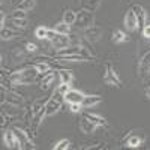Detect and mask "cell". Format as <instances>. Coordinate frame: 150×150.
Returning <instances> with one entry per match:
<instances>
[{
	"instance_id": "34",
	"label": "cell",
	"mask_w": 150,
	"mask_h": 150,
	"mask_svg": "<svg viewBox=\"0 0 150 150\" xmlns=\"http://www.w3.org/2000/svg\"><path fill=\"white\" fill-rule=\"evenodd\" d=\"M26 50H27V53H36L38 51V47L32 42H27L26 44Z\"/></svg>"
},
{
	"instance_id": "19",
	"label": "cell",
	"mask_w": 150,
	"mask_h": 150,
	"mask_svg": "<svg viewBox=\"0 0 150 150\" xmlns=\"http://www.w3.org/2000/svg\"><path fill=\"white\" fill-rule=\"evenodd\" d=\"M27 24H29L27 18H9V26L8 27L17 29V30H23V29L27 27Z\"/></svg>"
},
{
	"instance_id": "27",
	"label": "cell",
	"mask_w": 150,
	"mask_h": 150,
	"mask_svg": "<svg viewBox=\"0 0 150 150\" xmlns=\"http://www.w3.org/2000/svg\"><path fill=\"white\" fill-rule=\"evenodd\" d=\"M27 56V50H21V48H15L14 53H12V57H14L15 62H23Z\"/></svg>"
},
{
	"instance_id": "33",
	"label": "cell",
	"mask_w": 150,
	"mask_h": 150,
	"mask_svg": "<svg viewBox=\"0 0 150 150\" xmlns=\"http://www.w3.org/2000/svg\"><path fill=\"white\" fill-rule=\"evenodd\" d=\"M141 33H143V36L146 38V39H147V41L150 39V23H146V26L143 27V30H141Z\"/></svg>"
},
{
	"instance_id": "22",
	"label": "cell",
	"mask_w": 150,
	"mask_h": 150,
	"mask_svg": "<svg viewBox=\"0 0 150 150\" xmlns=\"http://www.w3.org/2000/svg\"><path fill=\"white\" fill-rule=\"evenodd\" d=\"M101 2H102V0H81V6H83V9H86V11L95 12V11L99 8Z\"/></svg>"
},
{
	"instance_id": "6",
	"label": "cell",
	"mask_w": 150,
	"mask_h": 150,
	"mask_svg": "<svg viewBox=\"0 0 150 150\" xmlns=\"http://www.w3.org/2000/svg\"><path fill=\"white\" fill-rule=\"evenodd\" d=\"M101 36H102V29L99 26H95V24L84 30V39L87 42H90V44L98 42L99 39H101Z\"/></svg>"
},
{
	"instance_id": "4",
	"label": "cell",
	"mask_w": 150,
	"mask_h": 150,
	"mask_svg": "<svg viewBox=\"0 0 150 150\" xmlns=\"http://www.w3.org/2000/svg\"><path fill=\"white\" fill-rule=\"evenodd\" d=\"M12 131L17 135V140H18V144H20L18 149H21V150H35L36 149V146L33 144V141L30 140V137L26 131H23L20 128H14Z\"/></svg>"
},
{
	"instance_id": "20",
	"label": "cell",
	"mask_w": 150,
	"mask_h": 150,
	"mask_svg": "<svg viewBox=\"0 0 150 150\" xmlns=\"http://www.w3.org/2000/svg\"><path fill=\"white\" fill-rule=\"evenodd\" d=\"M128 41H129L128 35L122 30H114L111 33V42L112 44H123V42H128Z\"/></svg>"
},
{
	"instance_id": "24",
	"label": "cell",
	"mask_w": 150,
	"mask_h": 150,
	"mask_svg": "<svg viewBox=\"0 0 150 150\" xmlns=\"http://www.w3.org/2000/svg\"><path fill=\"white\" fill-rule=\"evenodd\" d=\"M63 21L66 24H69V26H72V24H75V21H77V12H74L71 9H66L63 12Z\"/></svg>"
},
{
	"instance_id": "21",
	"label": "cell",
	"mask_w": 150,
	"mask_h": 150,
	"mask_svg": "<svg viewBox=\"0 0 150 150\" xmlns=\"http://www.w3.org/2000/svg\"><path fill=\"white\" fill-rule=\"evenodd\" d=\"M83 116L87 117L89 120H92L95 125H98V126H105V125H107V120H105L102 116H99V114H93V112H84Z\"/></svg>"
},
{
	"instance_id": "17",
	"label": "cell",
	"mask_w": 150,
	"mask_h": 150,
	"mask_svg": "<svg viewBox=\"0 0 150 150\" xmlns=\"http://www.w3.org/2000/svg\"><path fill=\"white\" fill-rule=\"evenodd\" d=\"M5 144H6V147H9V149L20 147L18 140H17V135H15V132L12 131V129L5 132Z\"/></svg>"
},
{
	"instance_id": "9",
	"label": "cell",
	"mask_w": 150,
	"mask_h": 150,
	"mask_svg": "<svg viewBox=\"0 0 150 150\" xmlns=\"http://www.w3.org/2000/svg\"><path fill=\"white\" fill-rule=\"evenodd\" d=\"M132 11L135 12V17H137V21H138V30H143V27L146 26L147 23V12L143 6L140 5H135L132 6Z\"/></svg>"
},
{
	"instance_id": "8",
	"label": "cell",
	"mask_w": 150,
	"mask_h": 150,
	"mask_svg": "<svg viewBox=\"0 0 150 150\" xmlns=\"http://www.w3.org/2000/svg\"><path fill=\"white\" fill-rule=\"evenodd\" d=\"M149 74H150V51L146 53L138 62V77L144 78Z\"/></svg>"
},
{
	"instance_id": "25",
	"label": "cell",
	"mask_w": 150,
	"mask_h": 150,
	"mask_svg": "<svg viewBox=\"0 0 150 150\" xmlns=\"http://www.w3.org/2000/svg\"><path fill=\"white\" fill-rule=\"evenodd\" d=\"M33 66L38 69V72L41 75L51 71V63H48V62H36V63H33Z\"/></svg>"
},
{
	"instance_id": "10",
	"label": "cell",
	"mask_w": 150,
	"mask_h": 150,
	"mask_svg": "<svg viewBox=\"0 0 150 150\" xmlns=\"http://www.w3.org/2000/svg\"><path fill=\"white\" fill-rule=\"evenodd\" d=\"M51 45H53V48H56V51L57 50H62V48H66L68 45H71V38L68 35L57 33L54 36V39L51 41Z\"/></svg>"
},
{
	"instance_id": "12",
	"label": "cell",
	"mask_w": 150,
	"mask_h": 150,
	"mask_svg": "<svg viewBox=\"0 0 150 150\" xmlns=\"http://www.w3.org/2000/svg\"><path fill=\"white\" fill-rule=\"evenodd\" d=\"M84 93L83 92H78V90H69L66 95H65V102L68 104H81L83 99H84Z\"/></svg>"
},
{
	"instance_id": "31",
	"label": "cell",
	"mask_w": 150,
	"mask_h": 150,
	"mask_svg": "<svg viewBox=\"0 0 150 150\" xmlns=\"http://www.w3.org/2000/svg\"><path fill=\"white\" fill-rule=\"evenodd\" d=\"M69 147H71V141L66 140V138L60 140L57 144H54V149H56V150H66V149H69Z\"/></svg>"
},
{
	"instance_id": "13",
	"label": "cell",
	"mask_w": 150,
	"mask_h": 150,
	"mask_svg": "<svg viewBox=\"0 0 150 150\" xmlns=\"http://www.w3.org/2000/svg\"><path fill=\"white\" fill-rule=\"evenodd\" d=\"M54 80H56V74L50 71V72H47V74L41 75L39 87H41L42 90H47V89H50V87H51V84L54 83Z\"/></svg>"
},
{
	"instance_id": "15",
	"label": "cell",
	"mask_w": 150,
	"mask_h": 150,
	"mask_svg": "<svg viewBox=\"0 0 150 150\" xmlns=\"http://www.w3.org/2000/svg\"><path fill=\"white\" fill-rule=\"evenodd\" d=\"M20 33H21V30L12 29V27H3V29H0V38H2L3 41L14 39V38L20 36Z\"/></svg>"
},
{
	"instance_id": "39",
	"label": "cell",
	"mask_w": 150,
	"mask_h": 150,
	"mask_svg": "<svg viewBox=\"0 0 150 150\" xmlns=\"http://www.w3.org/2000/svg\"><path fill=\"white\" fill-rule=\"evenodd\" d=\"M149 42H150V39H149Z\"/></svg>"
},
{
	"instance_id": "23",
	"label": "cell",
	"mask_w": 150,
	"mask_h": 150,
	"mask_svg": "<svg viewBox=\"0 0 150 150\" xmlns=\"http://www.w3.org/2000/svg\"><path fill=\"white\" fill-rule=\"evenodd\" d=\"M59 77H60V83L71 84L74 81V75L69 69H59Z\"/></svg>"
},
{
	"instance_id": "16",
	"label": "cell",
	"mask_w": 150,
	"mask_h": 150,
	"mask_svg": "<svg viewBox=\"0 0 150 150\" xmlns=\"http://www.w3.org/2000/svg\"><path fill=\"white\" fill-rule=\"evenodd\" d=\"M143 140H144V135H143V134H141V135L131 134L128 138H126V141H125V144H126V147L135 149V147H140V146L143 144Z\"/></svg>"
},
{
	"instance_id": "37",
	"label": "cell",
	"mask_w": 150,
	"mask_h": 150,
	"mask_svg": "<svg viewBox=\"0 0 150 150\" xmlns=\"http://www.w3.org/2000/svg\"><path fill=\"white\" fill-rule=\"evenodd\" d=\"M21 2H23V0H12V6L15 8V6H17V5H20Z\"/></svg>"
},
{
	"instance_id": "26",
	"label": "cell",
	"mask_w": 150,
	"mask_h": 150,
	"mask_svg": "<svg viewBox=\"0 0 150 150\" xmlns=\"http://www.w3.org/2000/svg\"><path fill=\"white\" fill-rule=\"evenodd\" d=\"M54 30H56L57 33H60V35H69V32H71V26H69V24H66L65 21H60V23L56 24Z\"/></svg>"
},
{
	"instance_id": "11",
	"label": "cell",
	"mask_w": 150,
	"mask_h": 150,
	"mask_svg": "<svg viewBox=\"0 0 150 150\" xmlns=\"http://www.w3.org/2000/svg\"><path fill=\"white\" fill-rule=\"evenodd\" d=\"M125 27H126L128 30H131V32L138 29V21H137L135 12L132 11V8L126 12V15H125Z\"/></svg>"
},
{
	"instance_id": "7",
	"label": "cell",
	"mask_w": 150,
	"mask_h": 150,
	"mask_svg": "<svg viewBox=\"0 0 150 150\" xmlns=\"http://www.w3.org/2000/svg\"><path fill=\"white\" fill-rule=\"evenodd\" d=\"M5 102H6L8 105H11V107H20V105H23V102H24V98H23V95H20V93L15 92V90H8V92H6Z\"/></svg>"
},
{
	"instance_id": "35",
	"label": "cell",
	"mask_w": 150,
	"mask_h": 150,
	"mask_svg": "<svg viewBox=\"0 0 150 150\" xmlns=\"http://www.w3.org/2000/svg\"><path fill=\"white\" fill-rule=\"evenodd\" d=\"M83 110V105L81 104H71V111L72 112H80Z\"/></svg>"
},
{
	"instance_id": "36",
	"label": "cell",
	"mask_w": 150,
	"mask_h": 150,
	"mask_svg": "<svg viewBox=\"0 0 150 150\" xmlns=\"http://www.w3.org/2000/svg\"><path fill=\"white\" fill-rule=\"evenodd\" d=\"M5 24H6V21H5V12H0V29H3Z\"/></svg>"
},
{
	"instance_id": "28",
	"label": "cell",
	"mask_w": 150,
	"mask_h": 150,
	"mask_svg": "<svg viewBox=\"0 0 150 150\" xmlns=\"http://www.w3.org/2000/svg\"><path fill=\"white\" fill-rule=\"evenodd\" d=\"M35 0H23V2L20 3V5H17L15 8H18V9H23V11H26V12H29V11H32L33 8H35Z\"/></svg>"
},
{
	"instance_id": "2",
	"label": "cell",
	"mask_w": 150,
	"mask_h": 150,
	"mask_svg": "<svg viewBox=\"0 0 150 150\" xmlns=\"http://www.w3.org/2000/svg\"><path fill=\"white\" fill-rule=\"evenodd\" d=\"M63 102H65V96L56 90L54 95L50 98V99H48V102H47V107H45V116H47V117L54 116L56 112L60 110V107H62V104H63Z\"/></svg>"
},
{
	"instance_id": "5",
	"label": "cell",
	"mask_w": 150,
	"mask_h": 150,
	"mask_svg": "<svg viewBox=\"0 0 150 150\" xmlns=\"http://www.w3.org/2000/svg\"><path fill=\"white\" fill-rule=\"evenodd\" d=\"M102 80H104L105 84L112 86V87H120V86H122V81H120V78H119L117 72L114 71V68H112L110 63L105 65V72H104V75H102Z\"/></svg>"
},
{
	"instance_id": "18",
	"label": "cell",
	"mask_w": 150,
	"mask_h": 150,
	"mask_svg": "<svg viewBox=\"0 0 150 150\" xmlns=\"http://www.w3.org/2000/svg\"><path fill=\"white\" fill-rule=\"evenodd\" d=\"M96 126L98 125H95L92 120H89L87 117H81V120H80V128H81V131L84 132V134H92L95 129H96Z\"/></svg>"
},
{
	"instance_id": "1",
	"label": "cell",
	"mask_w": 150,
	"mask_h": 150,
	"mask_svg": "<svg viewBox=\"0 0 150 150\" xmlns=\"http://www.w3.org/2000/svg\"><path fill=\"white\" fill-rule=\"evenodd\" d=\"M38 75H41L38 72V69L35 66H29V68L12 72L9 75V83L12 86H27V84H32L36 81Z\"/></svg>"
},
{
	"instance_id": "38",
	"label": "cell",
	"mask_w": 150,
	"mask_h": 150,
	"mask_svg": "<svg viewBox=\"0 0 150 150\" xmlns=\"http://www.w3.org/2000/svg\"><path fill=\"white\" fill-rule=\"evenodd\" d=\"M146 96L150 99V87H147V89H146Z\"/></svg>"
},
{
	"instance_id": "29",
	"label": "cell",
	"mask_w": 150,
	"mask_h": 150,
	"mask_svg": "<svg viewBox=\"0 0 150 150\" xmlns=\"http://www.w3.org/2000/svg\"><path fill=\"white\" fill-rule=\"evenodd\" d=\"M9 18H27V12H26V11H23V9L15 8L14 11L11 12Z\"/></svg>"
},
{
	"instance_id": "14",
	"label": "cell",
	"mask_w": 150,
	"mask_h": 150,
	"mask_svg": "<svg viewBox=\"0 0 150 150\" xmlns=\"http://www.w3.org/2000/svg\"><path fill=\"white\" fill-rule=\"evenodd\" d=\"M101 102H102L101 96H98V95H86L81 105H83V108H93L95 105L101 104Z\"/></svg>"
},
{
	"instance_id": "32",
	"label": "cell",
	"mask_w": 150,
	"mask_h": 150,
	"mask_svg": "<svg viewBox=\"0 0 150 150\" xmlns=\"http://www.w3.org/2000/svg\"><path fill=\"white\" fill-rule=\"evenodd\" d=\"M69 86H71V84H68V83H60V84H59V87H57L56 90H57L59 93H62V95L65 96V95H66V93L71 90V87H69Z\"/></svg>"
},
{
	"instance_id": "3",
	"label": "cell",
	"mask_w": 150,
	"mask_h": 150,
	"mask_svg": "<svg viewBox=\"0 0 150 150\" xmlns=\"http://www.w3.org/2000/svg\"><path fill=\"white\" fill-rule=\"evenodd\" d=\"M95 24V14L92 11H86V9H81L77 12V21H75V26L78 29H83L86 30L87 27H90Z\"/></svg>"
},
{
	"instance_id": "30",
	"label": "cell",
	"mask_w": 150,
	"mask_h": 150,
	"mask_svg": "<svg viewBox=\"0 0 150 150\" xmlns=\"http://www.w3.org/2000/svg\"><path fill=\"white\" fill-rule=\"evenodd\" d=\"M47 35H48V27H38L35 30V36L38 39H47Z\"/></svg>"
}]
</instances>
